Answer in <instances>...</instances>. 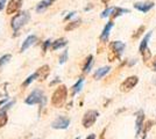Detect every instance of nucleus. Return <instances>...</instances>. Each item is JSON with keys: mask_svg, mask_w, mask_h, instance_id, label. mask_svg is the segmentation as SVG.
Here are the masks:
<instances>
[{"mask_svg": "<svg viewBox=\"0 0 156 139\" xmlns=\"http://www.w3.org/2000/svg\"><path fill=\"white\" fill-rule=\"evenodd\" d=\"M66 98H68V88L64 85H61L56 88V91L52 94L51 104L55 108H61L65 103Z\"/></svg>", "mask_w": 156, "mask_h": 139, "instance_id": "f257e3e1", "label": "nucleus"}, {"mask_svg": "<svg viewBox=\"0 0 156 139\" xmlns=\"http://www.w3.org/2000/svg\"><path fill=\"white\" fill-rule=\"evenodd\" d=\"M30 19V14L28 11H22L20 12L19 14H16L15 16H13L12 19V22H11V26H12V29L14 31H19L22 27L26 25L27 22Z\"/></svg>", "mask_w": 156, "mask_h": 139, "instance_id": "f03ea898", "label": "nucleus"}, {"mask_svg": "<svg viewBox=\"0 0 156 139\" xmlns=\"http://www.w3.org/2000/svg\"><path fill=\"white\" fill-rule=\"evenodd\" d=\"M125 44L120 41H114L110 44V50L111 52L108 55V59L110 61H114L115 59H119L121 57V55L125 50Z\"/></svg>", "mask_w": 156, "mask_h": 139, "instance_id": "7ed1b4c3", "label": "nucleus"}, {"mask_svg": "<svg viewBox=\"0 0 156 139\" xmlns=\"http://www.w3.org/2000/svg\"><path fill=\"white\" fill-rule=\"evenodd\" d=\"M98 116H99V113H98L97 110H87V111L84 114L83 119H82V124H83V126H84L85 129L91 127V126L96 123Z\"/></svg>", "mask_w": 156, "mask_h": 139, "instance_id": "20e7f679", "label": "nucleus"}, {"mask_svg": "<svg viewBox=\"0 0 156 139\" xmlns=\"http://www.w3.org/2000/svg\"><path fill=\"white\" fill-rule=\"evenodd\" d=\"M137 84H139V78H137L136 75L128 77L125 81L121 82V85H120V91L122 93L129 92V91H132L134 87L136 86Z\"/></svg>", "mask_w": 156, "mask_h": 139, "instance_id": "39448f33", "label": "nucleus"}, {"mask_svg": "<svg viewBox=\"0 0 156 139\" xmlns=\"http://www.w3.org/2000/svg\"><path fill=\"white\" fill-rule=\"evenodd\" d=\"M43 100V93L40 89H34L26 99V104L28 106H34V104H37V103H41Z\"/></svg>", "mask_w": 156, "mask_h": 139, "instance_id": "423d86ee", "label": "nucleus"}, {"mask_svg": "<svg viewBox=\"0 0 156 139\" xmlns=\"http://www.w3.org/2000/svg\"><path fill=\"white\" fill-rule=\"evenodd\" d=\"M69 125H70V119L64 116H58L51 124L54 129H66Z\"/></svg>", "mask_w": 156, "mask_h": 139, "instance_id": "0eeeda50", "label": "nucleus"}, {"mask_svg": "<svg viewBox=\"0 0 156 139\" xmlns=\"http://www.w3.org/2000/svg\"><path fill=\"white\" fill-rule=\"evenodd\" d=\"M21 6H22V0H9V2L7 4L6 14L12 15V14L16 13Z\"/></svg>", "mask_w": 156, "mask_h": 139, "instance_id": "6e6552de", "label": "nucleus"}, {"mask_svg": "<svg viewBox=\"0 0 156 139\" xmlns=\"http://www.w3.org/2000/svg\"><path fill=\"white\" fill-rule=\"evenodd\" d=\"M154 6H155V4L153 1H144V2H135L134 4V8L140 11V12H142V13L149 12Z\"/></svg>", "mask_w": 156, "mask_h": 139, "instance_id": "1a4fd4ad", "label": "nucleus"}, {"mask_svg": "<svg viewBox=\"0 0 156 139\" xmlns=\"http://www.w3.org/2000/svg\"><path fill=\"white\" fill-rule=\"evenodd\" d=\"M35 73H36V80L43 81V80H46L48 78V75L50 73V67L48 66V65H43V66L40 67Z\"/></svg>", "mask_w": 156, "mask_h": 139, "instance_id": "9d476101", "label": "nucleus"}, {"mask_svg": "<svg viewBox=\"0 0 156 139\" xmlns=\"http://www.w3.org/2000/svg\"><path fill=\"white\" fill-rule=\"evenodd\" d=\"M144 123V114L143 110H139L136 113V122H135V129H136V137L140 134V132L142 131V127Z\"/></svg>", "mask_w": 156, "mask_h": 139, "instance_id": "9b49d317", "label": "nucleus"}, {"mask_svg": "<svg viewBox=\"0 0 156 139\" xmlns=\"http://www.w3.org/2000/svg\"><path fill=\"white\" fill-rule=\"evenodd\" d=\"M112 28H113V22H112V21H110L108 23H106V26L104 27L103 33L100 34V41H101L103 43L108 41V36H110V31Z\"/></svg>", "mask_w": 156, "mask_h": 139, "instance_id": "f8f14e48", "label": "nucleus"}, {"mask_svg": "<svg viewBox=\"0 0 156 139\" xmlns=\"http://www.w3.org/2000/svg\"><path fill=\"white\" fill-rule=\"evenodd\" d=\"M55 1H56V0H42V1H40L39 4H37V6H36V12H37V13L44 12L47 8L51 6Z\"/></svg>", "mask_w": 156, "mask_h": 139, "instance_id": "ddd939ff", "label": "nucleus"}, {"mask_svg": "<svg viewBox=\"0 0 156 139\" xmlns=\"http://www.w3.org/2000/svg\"><path fill=\"white\" fill-rule=\"evenodd\" d=\"M36 40H37V37H36L35 35H30V36H28L26 40H25V42L22 43V45H21V52L26 51L29 46L36 42Z\"/></svg>", "mask_w": 156, "mask_h": 139, "instance_id": "4468645a", "label": "nucleus"}, {"mask_svg": "<svg viewBox=\"0 0 156 139\" xmlns=\"http://www.w3.org/2000/svg\"><path fill=\"white\" fill-rule=\"evenodd\" d=\"M110 70H111V67L110 66H104V67H100L99 70H97L96 71V73H94V75H93V78L96 80H99V79H101L103 77H105L107 73L110 72Z\"/></svg>", "mask_w": 156, "mask_h": 139, "instance_id": "2eb2a0df", "label": "nucleus"}, {"mask_svg": "<svg viewBox=\"0 0 156 139\" xmlns=\"http://www.w3.org/2000/svg\"><path fill=\"white\" fill-rule=\"evenodd\" d=\"M150 36H151V31H149V33L143 37L142 42L140 43V46H139V51H140V52H143V51L148 48V42H149V40H150Z\"/></svg>", "mask_w": 156, "mask_h": 139, "instance_id": "dca6fc26", "label": "nucleus"}, {"mask_svg": "<svg viewBox=\"0 0 156 139\" xmlns=\"http://www.w3.org/2000/svg\"><path fill=\"white\" fill-rule=\"evenodd\" d=\"M68 44V41L65 38H58L56 40L55 42H52V50H58L61 48H63Z\"/></svg>", "mask_w": 156, "mask_h": 139, "instance_id": "f3484780", "label": "nucleus"}, {"mask_svg": "<svg viewBox=\"0 0 156 139\" xmlns=\"http://www.w3.org/2000/svg\"><path fill=\"white\" fill-rule=\"evenodd\" d=\"M92 64H93V56L90 55V56L86 58V60H85V64H84V66H83V72L84 73L89 72V71L91 70Z\"/></svg>", "mask_w": 156, "mask_h": 139, "instance_id": "a211bd4d", "label": "nucleus"}, {"mask_svg": "<svg viewBox=\"0 0 156 139\" xmlns=\"http://www.w3.org/2000/svg\"><path fill=\"white\" fill-rule=\"evenodd\" d=\"M80 23H82V20H80V19H78V20L72 21V22H70V23H68L64 28L65 31H71V30H73V29H76V28H78V27L80 26Z\"/></svg>", "mask_w": 156, "mask_h": 139, "instance_id": "6ab92c4d", "label": "nucleus"}, {"mask_svg": "<svg viewBox=\"0 0 156 139\" xmlns=\"http://www.w3.org/2000/svg\"><path fill=\"white\" fill-rule=\"evenodd\" d=\"M83 82H84V79L83 78H80V79L78 80L77 82L72 86V95H76L77 93H79L82 91V87H83Z\"/></svg>", "mask_w": 156, "mask_h": 139, "instance_id": "aec40b11", "label": "nucleus"}, {"mask_svg": "<svg viewBox=\"0 0 156 139\" xmlns=\"http://www.w3.org/2000/svg\"><path fill=\"white\" fill-rule=\"evenodd\" d=\"M125 13H129V9H125V8H120V7H114V11L112 13V18H118L120 15Z\"/></svg>", "mask_w": 156, "mask_h": 139, "instance_id": "412c9836", "label": "nucleus"}, {"mask_svg": "<svg viewBox=\"0 0 156 139\" xmlns=\"http://www.w3.org/2000/svg\"><path fill=\"white\" fill-rule=\"evenodd\" d=\"M8 117H7V111L5 110H0V129L6 125Z\"/></svg>", "mask_w": 156, "mask_h": 139, "instance_id": "4be33fe9", "label": "nucleus"}, {"mask_svg": "<svg viewBox=\"0 0 156 139\" xmlns=\"http://www.w3.org/2000/svg\"><path fill=\"white\" fill-rule=\"evenodd\" d=\"M11 58H12L11 55H5V56H2V57L0 58V71L2 70V67L5 66L8 61L11 60Z\"/></svg>", "mask_w": 156, "mask_h": 139, "instance_id": "5701e85b", "label": "nucleus"}, {"mask_svg": "<svg viewBox=\"0 0 156 139\" xmlns=\"http://www.w3.org/2000/svg\"><path fill=\"white\" fill-rule=\"evenodd\" d=\"M113 11H114V7H108V8H106L104 12L101 13V18L103 19H105V18H107V16H110V15H112V13H113Z\"/></svg>", "mask_w": 156, "mask_h": 139, "instance_id": "b1692460", "label": "nucleus"}, {"mask_svg": "<svg viewBox=\"0 0 156 139\" xmlns=\"http://www.w3.org/2000/svg\"><path fill=\"white\" fill-rule=\"evenodd\" d=\"M35 79H36V73H34V74H32V75H29V77L27 78L26 81L23 82V85H22V86H23V87L29 86V85H30V84H32V82H33V81H34Z\"/></svg>", "mask_w": 156, "mask_h": 139, "instance_id": "393cba45", "label": "nucleus"}, {"mask_svg": "<svg viewBox=\"0 0 156 139\" xmlns=\"http://www.w3.org/2000/svg\"><path fill=\"white\" fill-rule=\"evenodd\" d=\"M141 53H142V57H143V60H144V61H147V60L150 59V57H151V52H150V50L148 49V48H147V49Z\"/></svg>", "mask_w": 156, "mask_h": 139, "instance_id": "a878e982", "label": "nucleus"}, {"mask_svg": "<svg viewBox=\"0 0 156 139\" xmlns=\"http://www.w3.org/2000/svg\"><path fill=\"white\" fill-rule=\"evenodd\" d=\"M144 31V26H141L139 27V29H137L136 31H135V34L133 35V38H139L140 36H141V34Z\"/></svg>", "mask_w": 156, "mask_h": 139, "instance_id": "bb28decb", "label": "nucleus"}, {"mask_svg": "<svg viewBox=\"0 0 156 139\" xmlns=\"http://www.w3.org/2000/svg\"><path fill=\"white\" fill-rule=\"evenodd\" d=\"M66 59H68V50H65L64 52L62 53V56L59 57V64H64L65 61H66Z\"/></svg>", "mask_w": 156, "mask_h": 139, "instance_id": "cd10ccee", "label": "nucleus"}, {"mask_svg": "<svg viewBox=\"0 0 156 139\" xmlns=\"http://www.w3.org/2000/svg\"><path fill=\"white\" fill-rule=\"evenodd\" d=\"M51 44V41L50 40H47L46 42H44V44H43V53H46L47 51V49L49 48V45Z\"/></svg>", "mask_w": 156, "mask_h": 139, "instance_id": "c85d7f7f", "label": "nucleus"}, {"mask_svg": "<svg viewBox=\"0 0 156 139\" xmlns=\"http://www.w3.org/2000/svg\"><path fill=\"white\" fill-rule=\"evenodd\" d=\"M11 106H13V102H9L8 104H6V106H4L2 108H0V110H5V111H7V109L9 108Z\"/></svg>", "mask_w": 156, "mask_h": 139, "instance_id": "c756f323", "label": "nucleus"}, {"mask_svg": "<svg viewBox=\"0 0 156 139\" xmlns=\"http://www.w3.org/2000/svg\"><path fill=\"white\" fill-rule=\"evenodd\" d=\"M75 14H76V13H75V12H71V13H69V14H68V15H66V16H65V19H64V20H65V21H68V20H69V19H71V18H72V16H73V15H75Z\"/></svg>", "mask_w": 156, "mask_h": 139, "instance_id": "7c9ffc66", "label": "nucleus"}, {"mask_svg": "<svg viewBox=\"0 0 156 139\" xmlns=\"http://www.w3.org/2000/svg\"><path fill=\"white\" fill-rule=\"evenodd\" d=\"M5 2H6V0H0V11L4 8V5H5Z\"/></svg>", "mask_w": 156, "mask_h": 139, "instance_id": "2f4dec72", "label": "nucleus"}, {"mask_svg": "<svg viewBox=\"0 0 156 139\" xmlns=\"http://www.w3.org/2000/svg\"><path fill=\"white\" fill-rule=\"evenodd\" d=\"M86 139H96V134H94V133H91L90 136H87Z\"/></svg>", "mask_w": 156, "mask_h": 139, "instance_id": "473e14b6", "label": "nucleus"}, {"mask_svg": "<svg viewBox=\"0 0 156 139\" xmlns=\"http://www.w3.org/2000/svg\"><path fill=\"white\" fill-rule=\"evenodd\" d=\"M7 101H8V99H7V98H6V99H4L2 101H0V106H1V104H4V103H5V102H7Z\"/></svg>", "mask_w": 156, "mask_h": 139, "instance_id": "72a5a7b5", "label": "nucleus"}, {"mask_svg": "<svg viewBox=\"0 0 156 139\" xmlns=\"http://www.w3.org/2000/svg\"><path fill=\"white\" fill-rule=\"evenodd\" d=\"M92 8V5H90V6H87V7H85V11H90Z\"/></svg>", "mask_w": 156, "mask_h": 139, "instance_id": "f704fd0d", "label": "nucleus"}, {"mask_svg": "<svg viewBox=\"0 0 156 139\" xmlns=\"http://www.w3.org/2000/svg\"><path fill=\"white\" fill-rule=\"evenodd\" d=\"M108 1H110V0H101V2L105 4V5H107V4H108Z\"/></svg>", "mask_w": 156, "mask_h": 139, "instance_id": "c9c22d12", "label": "nucleus"}, {"mask_svg": "<svg viewBox=\"0 0 156 139\" xmlns=\"http://www.w3.org/2000/svg\"><path fill=\"white\" fill-rule=\"evenodd\" d=\"M104 132L105 131H103V133H101V136H100V138L99 139H104Z\"/></svg>", "mask_w": 156, "mask_h": 139, "instance_id": "e433bc0d", "label": "nucleus"}, {"mask_svg": "<svg viewBox=\"0 0 156 139\" xmlns=\"http://www.w3.org/2000/svg\"><path fill=\"white\" fill-rule=\"evenodd\" d=\"M154 71L156 72V61H155V64H154Z\"/></svg>", "mask_w": 156, "mask_h": 139, "instance_id": "4c0bfd02", "label": "nucleus"}, {"mask_svg": "<svg viewBox=\"0 0 156 139\" xmlns=\"http://www.w3.org/2000/svg\"><path fill=\"white\" fill-rule=\"evenodd\" d=\"M76 139H79V137H78V138H76Z\"/></svg>", "mask_w": 156, "mask_h": 139, "instance_id": "58836bf2", "label": "nucleus"}]
</instances>
